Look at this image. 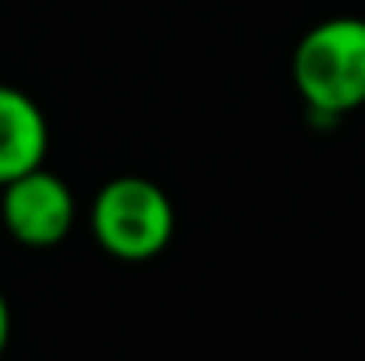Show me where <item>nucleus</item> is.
Listing matches in <instances>:
<instances>
[{"label":"nucleus","instance_id":"nucleus-2","mask_svg":"<svg viewBox=\"0 0 365 361\" xmlns=\"http://www.w3.org/2000/svg\"><path fill=\"white\" fill-rule=\"evenodd\" d=\"M93 234L107 255L145 262L174 238V202L149 177H114L93 199Z\"/></svg>","mask_w":365,"mask_h":361},{"label":"nucleus","instance_id":"nucleus-3","mask_svg":"<svg viewBox=\"0 0 365 361\" xmlns=\"http://www.w3.org/2000/svg\"><path fill=\"white\" fill-rule=\"evenodd\" d=\"M0 220L25 248H53L75 227V195L53 170L36 167L4 184Z\"/></svg>","mask_w":365,"mask_h":361},{"label":"nucleus","instance_id":"nucleus-1","mask_svg":"<svg viewBox=\"0 0 365 361\" xmlns=\"http://www.w3.org/2000/svg\"><path fill=\"white\" fill-rule=\"evenodd\" d=\"M294 85L316 117H344L365 103V18L312 25L291 57Z\"/></svg>","mask_w":365,"mask_h":361},{"label":"nucleus","instance_id":"nucleus-5","mask_svg":"<svg viewBox=\"0 0 365 361\" xmlns=\"http://www.w3.org/2000/svg\"><path fill=\"white\" fill-rule=\"evenodd\" d=\"M7 340H11V305H7V298L0 291V355H4Z\"/></svg>","mask_w":365,"mask_h":361},{"label":"nucleus","instance_id":"nucleus-4","mask_svg":"<svg viewBox=\"0 0 365 361\" xmlns=\"http://www.w3.org/2000/svg\"><path fill=\"white\" fill-rule=\"evenodd\" d=\"M50 145V127L39 103L0 82V188L36 167H43Z\"/></svg>","mask_w":365,"mask_h":361}]
</instances>
